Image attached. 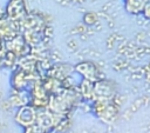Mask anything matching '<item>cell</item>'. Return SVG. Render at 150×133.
Masks as SVG:
<instances>
[{
  "mask_svg": "<svg viewBox=\"0 0 150 133\" xmlns=\"http://www.w3.org/2000/svg\"><path fill=\"white\" fill-rule=\"evenodd\" d=\"M43 131L38 126V125H32V126H28L26 127V133H42Z\"/></svg>",
  "mask_w": 150,
  "mask_h": 133,
  "instance_id": "3957f363",
  "label": "cell"
},
{
  "mask_svg": "<svg viewBox=\"0 0 150 133\" xmlns=\"http://www.w3.org/2000/svg\"><path fill=\"white\" fill-rule=\"evenodd\" d=\"M83 18H84L83 21H84L87 25H93V24H95V21H96V15H95L94 13H87Z\"/></svg>",
  "mask_w": 150,
  "mask_h": 133,
  "instance_id": "7a4b0ae2",
  "label": "cell"
},
{
  "mask_svg": "<svg viewBox=\"0 0 150 133\" xmlns=\"http://www.w3.org/2000/svg\"><path fill=\"white\" fill-rule=\"evenodd\" d=\"M18 122L25 127L32 126L35 124L36 120V112H34V109L32 107H22L20 109V112L18 113Z\"/></svg>",
  "mask_w": 150,
  "mask_h": 133,
  "instance_id": "6da1fadb",
  "label": "cell"
}]
</instances>
